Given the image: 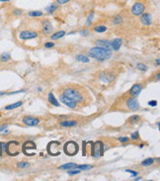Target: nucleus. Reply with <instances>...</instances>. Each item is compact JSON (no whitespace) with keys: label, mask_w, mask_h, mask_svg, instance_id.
I'll return each instance as SVG.
<instances>
[{"label":"nucleus","mask_w":160,"mask_h":181,"mask_svg":"<svg viewBox=\"0 0 160 181\" xmlns=\"http://www.w3.org/2000/svg\"><path fill=\"white\" fill-rule=\"evenodd\" d=\"M4 94H5L4 91H0V96H1V95H4Z\"/></svg>","instance_id":"41"},{"label":"nucleus","mask_w":160,"mask_h":181,"mask_svg":"<svg viewBox=\"0 0 160 181\" xmlns=\"http://www.w3.org/2000/svg\"><path fill=\"white\" fill-rule=\"evenodd\" d=\"M56 3H58V5H63V4H66V3H68L70 0H55Z\"/></svg>","instance_id":"33"},{"label":"nucleus","mask_w":160,"mask_h":181,"mask_svg":"<svg viewBox=\"0 0 160 181\" xmlns=\"http://www.w3.org/2000/svg\"><path fill=\"white\" fill-rule=\"evenodd\" d=\"M13 14L15 16H20L23 14V11L21 9H15V10H13Z\"/></svg>","instance_id":"32"},{"label":"nucleus","mask_w":160,"mask_h":181,"mask_svg":"<svg viewBox=\"0 0 160 181\" xmlns=\"http://www.w3.org/2000/svg\"><path fill=\"white\" fill-rule=\"evenodd\" d=\"M76 125H77V122H76V121H63V122L60 123V126H61V127H64V128L73 127V126H76Z\"/></svg>","instance_id":"18"},{"label":"nucleus","mask_w":160,"mask_h":181,"mask_svg":"<svg viewBox=\"0 0 160 181\" xmlns=\"http://www.w3.org/2000/svg\"><path fill=\"white\" fill-rule=\"evenodd\" d=\"M94 31L97 32V33H103V32L107 31V27L104 25H100V26H95L94 27Z\"/></svg>","instance_id":"25"},{"label":"nucleus","mask_w":160,"mask_h":181,"mask_svg":"<svg viewBox=\"0 0 160 181\" xmlns=\"http://www.w3.org/2000/svg\"><path fill=\"white\" fill-rule=\"evenodd\" d=\"M1 2H8V1H10V0H0Z\"/></svg>","instance_id":"42"},{"label":"nucleus","mask_w":160,"mask_h":181,"mask_svg":"<svg viewBox=\"0 0 160 181\" xmlns=\"http://www.w3.org/2000/svg\"><path fill=\"white\" fill-rule=\"evenodd\" d=\"M140 116H133L131 118H130V121L131 123H138V121H140Z\"/></svg>","instance_id":"31"},{"label":"nucleus","mask_w":160,"mask_h":181,"mask_svg":"<svg viewBox=\"0 0 160 181\" xmlns=\"http://www.w3.org/2000/svg\"><path fill=\"white\" fill-rule=\"evenodd\" d=\"M53 31V26L52 22L48 19L44 20L42 22V33L44 35H49Z\"/></svg>","instance_id":"7"},{"label":"nucleus","mask_w":160,"mask_h":181,"mask_svg":"<svg viewBox=\"0 0 160 181\" xmlns=\"http://www.w3.org/2000/svg\"><path fill=\"white\" fill-rule=\"evenodd\" d=\"M96 45H97V47H99V48L108 49V51H112L111 42H109V41H106V40H98L97 42H96Z\"/></svg>","instance_id":"13"},{"label":"nucleus","mask_w":160,"mask_h":181,"mask_svg":"<svg viewBox=\"0 0 160 181\" xmlns=\"http://www.w3.org/2000/svg\"><path fill=\"white\" fill-rule=\"evenodd\" d=\"M153 162H154V159L153 158H147V159H144V160L141 162V165L148 166V165L153 164Z\"/></svg>","instance_id":"26"},{"label":"nucleus","mask_w":160,"mask_h":181,"mask_svg":"<svg viewBox=\"0 0 160 181\" xmlns=\"http://www.w3.org/2000/svg\"><path fill=\"white\" fill-rule=\"evenodd\" d=\"M123 22H124V18L121 15H117V16L114 17L113 23L115 25H120V24H122Z\"/></svg>","instance_id":"22"},{"label":"nucleus","mask_w":160,"mask_h":181,"mask_svg":"<svg viewBox=\"0 0 160 181\" xmlns=\"http://www.w3.org/2000/svg\"><path fill=\"white\" fill-rule=\"evenodd\" d=\"M93 166L92 165H87V164H81V165H77V168L80 170H90L92 169Z\"/></svg>","instance_id":"27"},{"label":"nucleus","mask_w":160,"mask_h":181,"mask_svg":"<svg viewBox=\"0 0 160 181\" xmlns=\"http://www.w3.org/2000/svg\"><path fill=\"white\" fill-rule=\"evenodd\" d=\"M93 18H94V12H91L89 14L88 18H87V21H86V25L87 26H90L92 24V21H93Z\"/></svg>","instance_id":"29"},{"label":"nucleus","mask_w":160,"mask_h":181,"mask_svg":"<svg viewBox=\"0 0 160 181\" xmlns=\"http://www.w3.org/2000/svg\"><path fill=\"white\" fill-rule=\"evenodd\" d=\"M88 56L92 59H95L97 60H106L109 59L112 56V52L111 51H108V49L96 47L91 49L88 52Z\"/></svg>","instance_id":"2"},{"label":"nucleus","mask_w":160,"mask_h":181,"mask_svg":"<svg viewBox=\"0 0 160 181\" xmlns=\"http://www.w3.org/2000/svg\"><path fill=\"white\" fill-rule=\"evenodd\" d=\"M79 172H80V170H74V171H68V174L69 175H75V174H78Z\"/></svg>","instance_id":"36"},{"label":"nucleus","mask_w":160,"mask_h":181,"mask_svg":"<svg viewBox=\"0 0 160 181\" xmlns=\"http://www.w3.org/2000/svg\"><path fill=\"white\" fill-rule=\"evenodd\" d=\"M0 59H1V62H8V60L11 59V56H10L9 52H3L0 56Z\"/></svg>","instance_id":"24"},{"label":"nucleus","mask_w":160,"mask_h":181,"mask_svg":"<svg viewBox=\"0 0 160 181\" xmlns=\"http://www.w3.org/2000/svg\"><path fill=\"white\" fill-rule=\"evenodd\" d=\"M52 47H55V44H53L52 42H49V43H47V44L45 45V48H47V49L52 48Z\"/></svg>","instance_id":"35"},{"label":"nucleus","mask_w":160,"mask_h":181,"mask_svg":"<svg viewBox=\"0 0 160 181\" xmlns=\"http://www.w3.org/2000/svg\"><path fill=\"white\" fill-rule=\"evenodd\" d=\"M131 139H133V140H138V139H140V135H138V132H134L133 134H131Z\"/></svg>","instance_id":"34"},{"label":"nucleus","mask_w":160,"mask_h":181,"mask_svg":"<svg viewBox=\"0 0 160 181\" xmlns=\"http://www.w3.org/2000/svg\"><path fill=\"white\" fill-rule=\"evenodd\" d=\"M75 59L77 60V62H90V59H89L86 56H83V55L76 56Z\"/></svg>","instance_id":"21"},{"label":"nucleus","mask_w":160,"mask_h":181,"mask_svg":"<svg viewBox=\"0 0 160 181\" xmlns=\"http://www.w3.org/2000/svg\"><path fill=\"white\" fill-rule=\"evenodd\" d=\"M129 140H130V139H129V138H127V137H124V138H120V139H119V141H122V143H126V141H127Z\"/></svg>","instance_id":"37"},{"label":"nucleus","mask_w":160,"mask_h":181,"mask_svg":"<svg viewBox=\"0 0 160 181\" xmlns=\"http://www.w3.org/2000/svg\"><path fill=\"white\" fill-rule=\"evenodd\" d=\"M148 104H149V106H153V107H155V106L157 105V102H156V101H154V100H152V101H150V102H149Z\"/></svg>","instance_id":"39"},{"label":"nucleus","mask_w":160,"mask_h":181,"mask_svg":"<svg viewBox=\"0 0 160 181\" xmlns=\"http://www.w3.org/2000/svg\"><path fill=\"white\" fill-rule=\"evenodd\" d=\"M114 79H115V74L112 73L111 71H108V70H105V71H102L99 74V80L104 82L105 84H108L110 82H113Z\"/></svg>","instance_id":"4"},{"label":"nucleus","mask_w":160,"mask_h":181,"mask_svg":"<svg viewBox=\"0 0 160 181\" xmlns=\"http://www.w3.org/2000/svg\"><path fill=\"white\" fill-rule=\"evenodd\" d=\"M28 15L30 17H41L44 15V12L40 11V10H38V11H30L28 13Z\"/></svg>","instance_id":"23"},{"label":"nucleus","mask_w":160,"mask_h":181,"mask_svg":"<svg viewBox=\"0 0 160 181\" xmlns=\"http://www.w3.org/2000/svg\"><path fill=\"white\" fill-rule=\"evenodd\" d=\"M38 37V33L33 31H24L21 32L19 35V38L21 40H31V39H35Z\"/></svg>","instance_id":"8"},{"label":"nucleus","mask_w":160,"mask_h":181,"mask_svg":"<svg viewBox=\"0 0 160 181\" xmlns=\"http://www.w3.org/2000/svg\"><path fill=\"white\" fill-rule=\"evenodd\" d=\"M39 119L35 118V117H32V116H25L23 118V123L25 124V125L27 126H37L39 124Z\"/></svg>","instance_id":"11"},{"label":"nucleus","mask_w":160,"mask_h":181,"mask_svg":"<svg viewBox=\"0 0 160 181\" xmlns=\"http://www.w3.org/2000/svg\"><path fill=\"white\" fill-rule=\"evenodd\" d=\"M59 99H60V101L63 103V104L66 105L67 107L70 108V109H76V107L78 106L73 100H71L70 98L66 97V96H63V95H60V98Z\"/></svg>","instance_id":"10"},{"label":"nucleus","mask_w":160,"mask_h":181,"mask_svg":"<svg viewBox=\"0 0 160 181\" xmlns=\"http://www.w3.org/2000/svg\"><path fill=\"white\" fill-rule=\"evenodd\" d=\"M17 165H18V167H19V168H27V167H29V166H30V163L27 162V161H21V162L18 163Z\"/></svg>","instance_id":"28"},{"label":"nucleus","mask_w":160,"mask_h":181,"mask_svg":"<svg viewBox=\"0 0 160 181\" xmlns=\"http://www.w3.org/2000/svg\"><path fill=\"white\" fill-rule=\"evenodd\" d=\"M141 179V177H137V178H136V180H140Z\"/></svg>","instance_id":"44"},{"label":"nucleus","mask_w":160,"mask_h":181,"mask_svg":"<svg viewBox=\"0 0 160 181\" xmlns=\"http://www.w3.org/2000/svg\"><path fill=\"white\" fill-rule=\"evenodd\" d=\"M58 7H59V5L58 4H55V3H52V4H49V6H47L45 7V11H47L48 13H49V14H52V13H53L55 11V10H58Z\"/></svg>","instance_id":"16"},{"label":"nucleus","mask_w":160,"mask_h":181,"mask_svg":"<svg viewBox=\"0 0 160 181\" xmlns=\"http://www.w3.org/2000/svg\"><path fill=\"white\" fill-rule=\"evenodd\" d=\"M74 168H77V164H75V163H66V164L59 166V169L63 170H72Z\"/></svg>","instance_id":"15"},{"label":"nucleus","mask_w":160,"mask_h":181,"mask_svg":"<svg viewBox=\"0 0 160 181\" xmlns=\"http://www.w3.org/2000/svg\"><path fill=\"white\" fill-rule=\"evenodd\" d=\"M140 22L144 25V26H149L152 23V17L149 13H142L140 15Z\"/></svg>","instance_id":"12"},{"label":"nucleus","mask_w":160,"mask_h":181,"mask_svg":"<svg viewBox=\"0 0 160 181\" xmlns=\"http://www.w3.org/2000/svg\"><path fill=\"white\" fill-rule=\"evenodd\" d=\"M137 69L138 70H141V71H146L147 70V66L144 65V63H138V65H136Z\"/></svg>","instance_id":"30"},{"label":"nucleus","mask_w":160,"mask_h":181,"mask_svg":"<svg viewBox=\"0 0 160 181\" xmlns=\"http://www.w3.org/2000/svg\"><path fill=\"white\" fill-rule=\"evenodd\" d=\"M48 99H49V102L51 103V104H52V106H55V107H59V103H58V101L55 99V97L53 96L52 93H49V94Z\"/></svg>","instance_id":"17"},{"label":"nucleus","mask_w":160,"mask_h":181,"mask_svg":"<svg viewBox=\"0 0 160 181\" xmlns=\"http://www.w3.org/2000/svg\"><path fill=\"white\" fill-rule=\"evenodd\" d=\"M80 35L81 36H87L88 35V32L86 30H81L80 31Z\"/></svg>","instance_id":"38"},{"label":"nucleus","mask_w":160,"mask_h":181,"mask_svg":"<svg viewBox=\"0 0 160 181\" xmlns=\"http://www.w3.org/2000/svg\"><path fill=\"white\" fill-rule=\"evenodd\" d=\"M23 104L22 101H19V102H16L14 103V104H10V105H7L5 107V110H12V109H16L18 107H21Z\"/></svg>","instance_id":"20"},{"label":"nucleus","mask_w":160,"mask_h":181,"mask_svg":"<svg viewBox=\"0 0 160 181\" xmlns=\"http://www.w3.org/2000/svg\"><path fill=\"white\" fill-rule=\"evenodd\" d=\"M126 106L130 111H136V110L140 109V104L136 97H130L126 100Z\"/></svg>","instance_id":"5"},{"label":"nucleus","mask_w":160,"mask_h":181,"mask_svg":"<svg viewBox=\"0 0 160 181\" xmlns=\"http://www.w3.org/2000/svg\"><path fill=\"white\" fill-rule=\"evenodd\" d=\"M122 44H123L122 39L117 38L111 42V48H112V49H114V51H119L120 48L122 47Z\"/></svg>","instance_id":"14"},{"label":"nucleus","mask_w":160,"mask_h":181,"mask_svg":"<svg viewBox=\"0 0 160 181\" xmlns=\"http://www.w3.org/2000/svg\"><path fill=\"white\" fill-rule=\"evenodd\" d=\"M145 11V5L142 2H136L131 7V13L134 16H140Z\"/></svg>","instance_id":"6"},{"label":"nucleus","mask_w":160,"mask_h":181,"mask_svg":"<svg viewBox=\"0 0 160 181\" xmlns=\"http://www.w3.org/2000/svg\"><path fill=\"white\" fill-rule=\"evenodd\" d=\"M141 90H142V85L140 83H136L131 86V88L129 91V94L131 97H137L140 94Z\"/></svg>","instance_id":"9"},{"label":"nucleus","mask_w":160,"mask_h":181,"mask_svg":"<svg viewBox=\"0 0 160 181\" xmlns=\"http://www.w3.org/2000/svg\"><path fill=\"white\" fill-rule=\"evenodd\" d=\"M64 35H65L64 31H59V32H56V33H55V34H52L51 36V39L52 40H58V39L62 38Z\"/></svg>","instance_id":"19"},{"label":"nucleus","mask_w":160,"mask_h":181,"mask_svg":"<svg viewBox=\"0 0 160 181\" xmlns=\"http://www.w3.org/2000/svg\"><path fill=\"white\" fill-rule=\"evenodd\" d=\"M126 171H127V172H130V173H131V175H133V176H136V175H137V172H134V171H133V170H130V169H127Z\"/></svg>","instance_id":"40"},{"label":"nucleus","mask_w":160,"mask_h":181,"mask_svg":"<svg viewBox=\"0 0 160 181\" xmlns=\"http://www.w3.org/2000/svg\"><path fill=\"white\" fill-rule=\"evenodd\" d=\"M61 95L70 98L73 100L76 104H84L85 102V96L83 93V90L80 89L79 86H74V85H70V86L64 88L62 90Z\"/></svg>","instance_id":"1"},{"label":"nucleus","mask_w":160,"mask_h":181,"mask_svg":"<svg viewBox=\"0 0 160 181\" xmlns=\"http://www.w3.org/2000/svg\"><path fill=\"white\" fill-rule=\"evenodd\" d=\"M156 63H157V65H159V59H156Z\"/></svg>","instance_id":"43"},{"label":"nucleus","mask_w":160,"mask_h":181,"mask_svg":"<svg viewBox=\"0 0 160 181\" xmlns=\"http://www.w3.org/2000/svg\"><path fill=\"white\" fill-rule=\"evenodd\" d=\"M64 152L67 155H75L78 152V144L75 141H70L68 143H66L64 145Z\"/></svg>","instance_id":"3"}]
</instances>
